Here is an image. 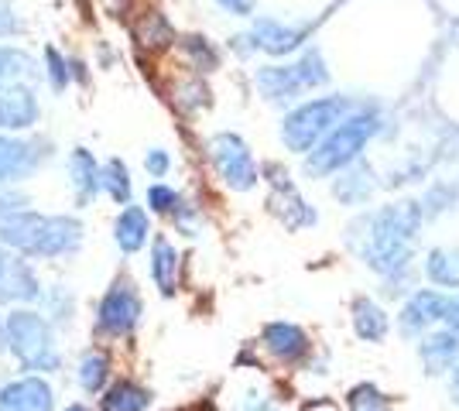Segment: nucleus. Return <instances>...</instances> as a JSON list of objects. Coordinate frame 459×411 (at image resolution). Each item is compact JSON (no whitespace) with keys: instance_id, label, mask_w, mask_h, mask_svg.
<instances>
[{"instance_id":"obj_1","label":"nucleus","mask_w":459,"mask_h":411,"mask_svg":"<svg viewBox=\"0 0 459 411\" xmlns=\"http://www.w3.org/2000/svg\"><path fill=\"white\" fill-rule=\"evenodd\" d=\"M0 240L21 254L58 257L76 251L79 240H82V227L73 216L11 213L0 216Z\"/></svg>"},{"instance_id":"obj_2","label":"nucleus","mask_w":459,"mask_h":411,"mask_svg":"<svg viewBox=\"0 0 459 411\" xmlns=\"http://www.w3.org/2000/svg\"><path fill=\"white\" fill-rule=\"evenodd\" d=\"M419 234V210L394 206L370 219V234L364 244V257L374 271L394 274L408 264V247Z\"/></svg>"},{"instance_id":"obj_3","label":"nucleus","mask_w":459,"mask_h":411,"mask_svg":"<svg viewBox=\"0 0 459 411\" xmlns=\"http://www.w3.org/2000/svg\"><path fill=\"white\" fill-rule=\"evenodd\" d=\"M4 333H7V343H11V353L18 356L28 371H56L58 367L52 330H48V322L41 315L35 313L7 315Z\"/></svg>"},{"instance_id":"obj_4","label":"nucleus","mask_w":459,"mask_h":411,"mask_svg":"<svg viewBox=\"0 0 459 411\" xmlns=\"http://www.w3.org/2000/svg\"><path fill=\"white\" fill-rule=\"evenodd\" d=\"M374 127H377V120L374 117L346 120L340 131H333V134L319 144V151H312V158H308V172H312V176H325V172H333V168L346 165L350 158L364 148V141L374 134Z\"/></svg>"},{"instance_id":"obj_5","label":"nucleus","mask_w":459,"mask_h":411,"mask_svg":"<svg viewBox=\"0 0 459 411\" xmlns=\"http://www.w3.org/2000/svg\"><path fill=\"white\" fill-rule=\"evenodd\" d=\"M346 110L343 99H316V103H306L299 107L291 117L285 120V144L291 151H308L319 137L336 124V117Z\"/></svg>"},{"instance_id":"obj_6","label":"nucleus","mask_w":459,"mask_h":411,"mask_svg":"<svg viewBox=\"0 0 459 411\" xmlns=\"http://www.w3.org/2000/svg\"><path fill=\"white\" fill-rule=\"evenodd\" d=\"M210 155L220 178L227 182L230 189H250L257 182V168H254V158H250L247 144L233 134H220L210 141Z\"/></svg>"},{"instance_id":"obj_7","label":"nucleus","mask_w":459,"mask_h":411,"mask_svg":"<svg viewBox=\"0 0 459 411\" xmlns=\"http://www.w3.org/2000/svg\"><path fill=\"white\" fill-rule=\"evenodd\" d=\"M137 315H141V302H137V292L131 288V281H117L114 288L103 295L96 322H100L103 333L127 336L137 326Z\"/></svg>"},{"instance_id":"obj_8","label":"nucleus","mask_w":459,"mask_h":411,"mask_svg":"<svg viewBox=\"0 0 459 411\" xmlns=\"http://www.w3.org/2000/svg\"><path fill=\"white\" fill-rule=\"evenodd\" d=\"M325 73H323V62L319 56H306V59L299 62V65H285V69H264L261 76H257V86L268 93L271 99H281L288 93H295V90H302V86H312V82H323Z\"/></svg>"},{"instance_id":"obj_9","label":"nucleus","mask_w":459,"mask_h":411,"mask_svg":"<svg viewBox=\"0 0 459 411\" xmlns=\"http://www.w3.org/2000/svg\"><path fill=\"white\" fill-rule=\"evenodd\" d=\"M35 120H39V99L31 97V90L0 82V131H24Z\"/></svg>"},{"instance_id":"obj_10","label":"nucleus","mask_w":459,"mask_h":411,"mask_svg":"<svg viewBox=\"0 0 459 411\" xmlns=\"http://www.w3.org/2000/svg\"><path fill=\"white\" fill-rule=\"evenodd\" d=\"M39 278L31 274V268L11 254H0V305L7 302H31L39 298Z\"/></svg>"},{"instance_id":"obj_11","label":"nucleus","mask_w":459,"mask_h":411,"mask_svg":"<svg viewBox=\"0 0 459 411\" xmlns=\"http://www.w3.org/2000/svg\"><path fill=\"white\" fill-rule=\"evenodd\" d=\"M0 411H52V391L39 377L11 381L0 391Z\"/></svg>"},{"instance_id":"obj_12","label":"nucleus","mask_w":459,"mask_h":411,"mask_svg":"<svg viewBox=\"0 0 459 411\" xmlns=\"http://www.w3.org/2000/svg\"><path fill=\"white\" fill-rule=\"evenodd\" d=\"M442 315H446V298L439 292L421 288V292H415L408 298V305L402 309V333L408 336L425 333L432 322H442Z\"/></svg>"},{"instance_id":"obj_13","label":"nucleus","mask_w":459,"mask_h":411,"mask_svg":"<svg viewBox=\"0 0 459 411\" xmlns=\"http://www.w3.org/2000/svg\"><path fill=\"white\" fill-rule=\"evenodd\" d=\"M264 350L281 364H295L308 353V336L291 322H271L264 330Z\"/></svg>"},{"instance_id":"obj_14","label":"nucleus","mask_w":459,"mask_h":411,"mask_svg":"<svg viewBox=\"0 0 459 411\" xmlns=\"http://www.w3.org/2000/svg\"><path fill=\"white\" fill-rule=\"evenodd\" d=\"M421 364L429 373H446V371H456L459 364V336H453L449 330L446 333H429L421 339Z\"/></svg>"},{"instance_id":"obj_15","label":"nucleus","mask_w":459,"mask_h":411,"mask_svg":"<svg viewBox=\"0 0 459 411\" xmlns=\"http://www.w3.org/2000/svg\"><path fill=\"white\" fill-rule=\"evenodd\" d=\"M39 144L0 137V182H14L39 165Z\"/></svg>"},{"instance_id":"obj_16","label":"nucleus","mask_w":459,"mask_h":411,"mask_svg":"<svg viewBox=\"0 0 459 411\" xmlns=\"http://www.w3.org/2000/svg\"><path fill=\"white\" fill-rule=\"evenodd\" d=\"M114 236H117V244H120V251H127V254L141 251L144 240H148V213H144L141 206H127L124 213L117 216Z\"/></svg>"},{"instance_id":"obj_17","label":"nucleus","mask_w":459,"mask_h":411,"mask_svg":"<svg viewBox=\"0 0 459 411\" xmlns=\"http://www.w3.org/2000/svg\"><path fill=\"white\" fill-rule=\"evenodd\" d=\"M353 330L367 343H381L387 336V313L374 298H357L353 302Z\"/></svg>"},{"instance_id":"obj_18","label":"nucleus","mask_w":459,"mask_h":411,"mask_svg":"<svg viewBox=\"0 0 459 411\" xmlns=\"http://www.w3.org/2000/svg\"><path fill=\"white\" fill-rule=\"evenodd\" d=\"M69 168H73V185H76L79 199H90L100 193L103 185V172L96 165V158L86 151V148H76L73 158H69Z\"/></svg>"},{"instance_id":"obj_19","label":"nucleus","mask_w":459,"mask_h":411,"mask_svg":"<svg viewBox=\"0 0 459 411\" xmlns=\"http://www.w3.org/2000/svg\"><path fill=\"white\" fill-rule=\"evenodd\" d=\"M152 278H154V285L161 288V295H172L175 285H178V254H175V247L169 240H158V244H154Z\"/></svg>"},{"instance_id":"obj_20","label":"nucleus","mask_w":459,"mask_h":411,"mask_svg":"<svg viewBox=\"0 0 459 411\" xmlns=\"http://www.w3.org/2000/svg\"><path fill=\"white\" fill-rule=\"evenodd\" d=\"M254 39H257V45H261L264 52L281 56V52H291V48L299 45V31H291L285 24H274V21H257Z\"/></svg>"},{"instance_id":"obj_21","label":"nucleus","mask_w":459,"mask_h":411,"mask_svg":"<svg viewBox=\"0 0 459 411\" xmlns=\"http://www.w3.org/2000/svg\"><path fill=\"white\" fill-rule=\"evenodd\" d=\"M148 401H152V398H148L144 388H137L131 381H120V384H114V388L107 391V398H103V411H144Z\"/></svg>"},{"instance_id":"obj_22","label":"nucleus","mask_w":459,"mask_h":411,"mask_svg":"<svg viewBox=\"0 0 459 411\" xmlns=\"http://www.w3.org/2000/svg\"><path fill=\"white\" fill-rule=\"evenodd\" d=\"M425 274L436 285L459 288V251H432L425 261Z\"/></svg>"},{"instance_id":"obj_23","label":"nucleus","mask_w":459,"mask_h":411,"mask_svg":"<svg viewBox=\"0 0 459 411\" xmlns=\"http://www.w3.org/2000/svg\"><path fill=\"white\" fill-rule=\"evenodd\" d=\"M107 373H110V360L103 356V353H86L82 360H79V384H82V391H100L103 384H107Z\"/></svg>"},{"instance_id":"obj_24","label":"nucleus","mask_w":459,"mask_h":411,"mask_svg":"<svg viewBox=\"0 0 459 411\" xmlns=\"http://www.w3.org/2000/svg\"><path fill=\"white\" fill-rule=\"evenodd\" d=\"M103 189L114 196V202H127L131 199V176H127V165L120 158L107 161V168H103Z\"/></svg>"},{"instance_id":"obj_25","label":"nucleus","mask_w":459,"mask_h":411,"mask_svg":"<svg viewBox=\"0 0 459 411\" xmlns=\"http://www.w3.org/2000/svg\"><path fill=\"white\" fill-rule=\"evenodd\" d=\"M346 405H350V411H391V401L374 384H357L346 398Z\"/></svg>"},{"instance_id":"obj_26","label":"nucleus","mask_w":459,"mask_h":411,"mask_svg":"<svg viewBox=\"0 0 459 411\" xmlns=\"http://www.w3.org/2000/svg\"><path fill=\"white\" fill-rule=\"evenodd\" d=\"M31 73V59L18 52V48H4L0 45V82H11V79H21Z\"/></svg>"},{"instance_id":"obj_27","label":"nucleus","mask_w":459,"mask_h":411,"mask_svg":"<svg viewBox=\"0 0 459 411\" xmlns=\"http://www.w3.org/2000/svg\"><path fill=\"white\" fill-rule=\"evenodd\" d=\"M148 206L158 210V213H172L175 206H178V196H175L169 185H152L148 189Z\"/></svg>"},{"instance_id":"obj_28","label":"nucleus","mask_w":459,"mask_h":411,"mask_svg":"<svg viewBox=\"0 0 459 411\" xmlns=\"http://www.w3.org/2000/svg\"><path fill=\"white\" fill-rule=\"evenodd\" d=\"M45 56H48V79H52V86H56V90H65V82H69V69H65L62 56H58L56 48H48Z\"/></svg>"},{"instance_id":"obj_29","label":"nucleus","mask_w":459,"mask_h":411,"mask_svg":"<svg viewBox=\"0 0 459 411\" xmlns=\"http://www.w3.org/2000/svg\"><path fill=\"white\" fill-rule=\"evenodd\" d=\"M144 168H148L154 178H161L165 172H169V155H165V151H148V158H144Z\"/></svg>"},{"instance_id":"obj_30","label":"nucleus","mask_w":459,"mask_h":411,"mask_svg":"<svg viewBox=\"0 0 459 411\" xmlns=\"http://www.w3.org/2000/svg\"><path fill=\"white\" fill-rule=\"evenodd\" d=\"M442 322L449 326V333L459 336V295L446 298V315H442Z\"/></svg>"},{"instance_id":"obj_31","label":"nucleus","mask_w":459,"mask_h":411,"mask_svg":"<svg viewBox=\"0 0 459 411\" xmlns=\"http://www.w3.org/2000/svg\"><path fill=\"white\" fill-rule=\"evenodd\" d=\"M18 31H21L18 14H14L11 7H4V4H0V35H18Z\"/></svg>"},{"instance_id":"obj_32","label":"nucleus","mask_w":459,"mask_h":411,"mask_svg":"<svg viewBox=\"0 0 459 411\" xmlns=\"http://www.w3.org/2000/svg\"><path fill=\"white\" fill-rule=\"evenodd\" d=\"M302 411H340V405H336V401H329V398H316V401H308Z\"/></svg>"},{"instance_id":"obj_33","label":"nucleus","mask_w":459,"mask_h":411,"mask_svg":"<svg viewBox=\"0 0 459 411\" xmlns=\"http://www.w3.org/2000/svg\"><path fill=\"white\" fill-rule=\"evenodd\" d=\"M227 11H233V14H247L250 11V0H220Z\"/></svg>"},{"instance_id":"obj_34","label":"nucleus","mask_w":459,"mask_h":411,"mask_svg":"<svg viewBox=\"0 0 459 411\" xmlns=\"http://www.w3.org/2000/svg\"><path fill=\"white\" fill-rule=\"evenodd\" d=\"M14 206H21V199H18V196H0V213H4V216L14 213Z\"/></svg>"},{"instance_id":"obj_35","label":"nucleus","mask_w":459,"mask_h":411,"mask_svg":"<svg viewBox=\"0 0 459 411\" xmlns=\"http://www.w3.org/2000/svg\"><path fill=\"white\" fill-rule=\"evenodd\" d=\"M449 394H453V401L459 405V364H456V371H453V377H449Z\"/></svg>"},{"instance_id":"obj_36","label":"nucleus","mask_w":459,"mask_h":411,"mask_svg":"<svg viewBox=\"0 0 459 411\" xmlns=\"http://www.w3.org/2000/svg\"><path fill=\"white\" fill-rule=\"evenodd\" d=\"M244 411H274L271 405H264V401H254V405H247Z\"/></svg>"},{"instance_id":"obj_37","label":"nucleus","mask_w":459,"mask_h":411,"mask_svg":"<svg viewBox=\"0 0 459 411\" xmlns=\"http://www.w3.org/2000/svg\"><path fill=\"white\" fill-rule=\"evenodd\" d=\"M65 411H90V408H82V405H69Z\"/></svg>"}]
</instances>
